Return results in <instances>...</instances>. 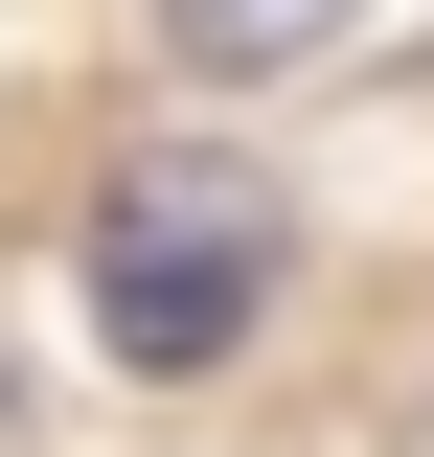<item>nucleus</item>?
<instances>
[{
	"mask_svg": "<svg viewBox=\"0 0 434 457\" xmlns=\"http://www.w3.org/2000/svg\"><path fill=\"white\" fill-rule=\"evenodd\" d=\"M252 320H274V183L183 161V137L114 161V183H92V343L183 389V366H229Z\"/></svg>",
	"mask_w": 434,
	"mask_h": 457,
	"instance_id": "nucleus-1",
	"label": "nucleus"
},
{
	"mask_svg": "<svg viewBox=\"0 0 434 457\" xmlns=\"http://www.w3.org/2000/svg\"><path fill=\"white\" fill-rule=\"evenodd\" d=\"M321 23H343V0H161V46H183V69H297Z\"/></svg>",
	"mask_w": 434,
	"mask_h": 457,
	"instance_id": "nucleus-2",
	"label": "nucleus"
}]
</instances>
